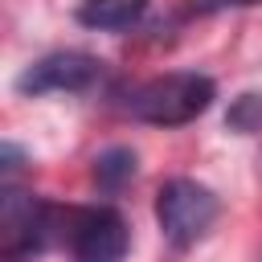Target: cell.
<instances>
[{"instance_id":"obj_4","label":"cell","mask_w":262,"mask_h":262,"mask_svg":"<svg viewBox=\"0 0 262 262\" xmlns=\"http://www.w3.org/2000/svg\"><path fill=\"white\" fill-rule=\"evenodd\" d=\"M102 82V61L82 53V49H57V53H45L37 57L20 78H16V90L20 94H86Z\"/></svg>"},{"instance_id":"obj_9","label":"cell","mask_w":262,"mask_h":262,"mask_svg":"<svg viewBox=\"0 0 262 262\" xmlns=\"http://www.w3.org/2000/svg\"><path fill=\"white\" fill-rule=\"evenodd\" d=\"M201 12H221V8H246V4H258V0H192Z\"/></svg>"},{"instance_id":"obj_2","label":"cell","mask_w":262,"mask_h":262,"mask_svg":"<svg viewBox=\"0 0 262 262\" xmlns=\"http://www.w3.org/2000/svg\"><path fill=\"white\" fill-rule=\"evenodd\" d=\"M221 217V201L209 184L192 176H172L156 192V221L172 250H192Z\"/></svg>"},{"instance_id":"obj_5","label":"cell","mask_w":262,"mask_h":262,"mask_svg":"<svg viewBox=\"0 0 262 262\" xmlns=\"http://www.w3.org/2000/svg\"><path fill=\"white\" fill-rule=\"evenodd\" d=\"M49 233H53V209L8 180V184H4V201H0L4 258H8V262H20V258L37 254V250L49 242Z\"/></svg>"},{"instance_id":"obj_1","label":"cell","mask_w":262,"mask_h":262,"mask_svg":"<svg viewBox=\"0 0 262 262\" xmlns=\"http://www.w3.org/2000/svg\"><path fill=\"white\" fill-rule=\"evenodd\" d=\"M213 98H217V86H213L209 74L176 70V74L135 82L119 98V106H123V115H131L139 123H151V127H184L196 115H205L213 106Z\"/></svg>"},{"instance_id":"obj_7","label":"cell","mask_w":262,"mask_h":262,"mask_svg":"<svg viewBox=\"0 0 262 262\" xmlns=\"http://www.w3.org/2000/svg\"><path fill=\"white\" fill-rule=\"evenodd\" d=\"M135 151L131 147H106V151H98L94 156V184L106 192V196H115V192H123L131 180H135Z\"/></svg>"},{"instance_id":"obj_3","label":"cell","mask_w":262,"mask_h":262,"mask_svg":"<svg viewBox=\"0 0 262 262\" xmlns=\"http://www.w3.org/2000/svg\"><path fill=\"white\" fill-rule=\"evenodd\" d=\"M61 242L70 262H123L131 250V225L115 205H82L66 213Z\"/></svg>"},{"instance_id":"obj_6","label":"cell","mask_w":262,"mask_h":262,"mask_svg":"<svg viewBox=\"0 0 262 262\" xmlns=\"http://www.w3.org/2000/svg\"><path fill=\"white\" fill-rule=\"evenodd\" d=\"M151 0H82L78 4V25L86 29H98V33H123L131 29L143 12H147Z\"/></svg>"},{"instance_id":"obj_8","label":"cell","mask_w":262,"mask_h":262,"mask_svg":"<svg viewBox=\"0 0 262 262\" xmlns=\"http://www.w3.org/2000/svg\"><path fill=\"white\" fill-rule=\"evenodd\" d=\"M233 131H258L262 127V94H242L237 102H233V111H229V119H225Z\"/></svg>"}]
</instances>
